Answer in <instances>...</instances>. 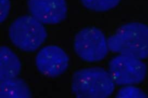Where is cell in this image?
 <instances>
[{
    "mask_svg": "<svg viewBox=\"0 0 148 98\" xmlns=\"http://www.w3.org/2000/svg\"><path fill=\"white\" fill-rule=\"evenodd\" d=\"M109 50L140 59L148 57V26L131 22L121 26L109 39Z\"/></svg>",
    "mask_w": 148,
    "mask_h": 98,
    "instance_id": "1",
    "label": "cell"
},
{
    "mask_svg": "<svg viewBox=\"0 0 148 98\" xmlns=\"http://www.w3.org/2000/svg\"><path fill=\"white\" fill-rule=\"evenodd\" d=\"M71 89L77 98H107L113 93L115 83L104 68H87L74 72Z\"/></svg>",
    "mask_w": 148,
    "mask_h": 98,
    "instance_id": "2",
    "label": "cell"
},
{
    "mask_svg": "<svg viewBox=\"0 0 148 98\" xmlns=\"http://www.w3.org/2000/svg\"><path fill=\"white\" fill-rule=\"evenodd\" d=\"M8 34L14 45L27 52L36 51L47 37L43 24L31 15L20 16L14 20L9 26Z\"/></svg>",
    "mask_w": 148,
    "mask_h": 98,
    "instance_id": "3",
    "label": "cell"
},
{
    "mask_svg": "<svg viewBox=\"0 0 148 98\" xmlns=\"http://www.w3.org/2000/svg\"><path fill=\"white\" fill-rule=\"evenodd\" d=\"M74 49L79 57L90 63L104 59L109 50L104 34L95 27L85 28L79 31L74 37Z\"/></svg>",
    "mask_w": 148,
    "mask_h": 98,
    "instance_id": "4",
    "label": "cell"
},
{
    "mask_svg": "<svg viewBox=\"0 0 148 98\" xmlns=\"http://www.w3.org/2000/svg\"><path fill=\"white\" fill-rule=\"evenodd\" d=\"M147 71V66L142 59L119 55L110 60L108 72L115 84L127 86L143 81Z\"/></svg>",
    "mask_w": 148,
    "mask_h": 98,
    "instance_id": "5",
    "label": "cell"
},
{
    "mask_svg": "<svg viewBox=\"0 0 148 98\" xmlns=\"http://www.w3.org/2000/svg\"><path fill=\"white\" fill-rule=\"evenodd\" d=\"M70 58L61 47L48 45L41 49L35 58V65L40 73L47 77H58L65 72Z\"/></svg>",
    "mask_w": 148,
    "mask_h": 98,
    "instance_id": "6",
    "label": "cell"
},
{
    "mask_svg": "<svg viewBox=\"0 0 148 98\" xmlns=\"http://www.w3.org/2000/svg\"><path fill=\"white\" fill-rule=\"evenodd\" d=\"M31 16L43 24H56L65 19L67 7L65 0H28Z\"/></svg>",
    "mask_w": 148,
    "mask_h": 98,
    "instance_id": "7",
    "label": "cell"
},
{
    "mask_svg": "<svg viewBox=\"0 0 148 98\" xmlns=\"http://www.w3.org/2000/svg\"><path fill=\"white\" fill-rule=\"evenodd\" d=\"M21 71V63L18 55L9 47L0 48V81L18 77Z\"/></svg>",
    "mask_w": 148,
    "mask_h": 98,
    "instance_id": "8",
    "label": "cell"
},
{
    "mask_svg": "<svg viewBox=\"0 0 148 98\" xmlns=\"http://www.w3.org/2000/svg\"><path fill=\"white\" fill-rule=\"evenodd\" d=\"M32 94L29 86L18 77L1 80L0 98H30Z\"/></svg>",
    "mask_w": 148,
    "mask_h": 98,
    "instance_id": "9",
    "label": "cell"
},
{
    "mask_svg": "<svg viewBox=\"0 0 148 98\" xmlns=\"http://www.w3.org/2000/svg\"><path fill=\"white\" fill-rule=\"evenodd\" d=\"M88 9L97 12L108 11L116 7L121 0H80Z\"/></svg>",
    "mask_w": 148,
    "mask_h": 98,
    "instance_id": "10",
    "label": "cell"
},
{
    "mask_svg": "<svg viewBox=\"0 0 148 98\" xmlns=\"http://www.w3.org/2000/svg\"><path fill=\"white\" fill-rule=\"evenodd\" d=\"M117 98H145V96L143 91L132 86H125L118 92L116 95Z\"/></svg>",
    "mask_w": 148,
    "mask_h": 98,
    "instance_id": "11",
    "label": "cell"
},
{
    "mask_svg": "<svg viewBox=\"0 0 148 98\" xmlns=\"http://www.w3.org/2000/svg\"><path fill=\"white\" fill-rule=\"evenodd\" d=\"M0 22L3 23L9 15L10 9V0H0Z\"/></svg>",
    "mask_w": 148,
    "mask_h": 98,
    "instance_id": "12",
    "label": "cell"
}]
</instances>
